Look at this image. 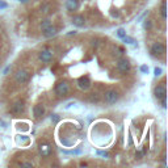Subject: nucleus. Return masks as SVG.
Masks as SVG:
<instances>
[{"instance_id": "23", "label": "nucleus", "mask_w": 168, "mask_h": 168, "mask_svg": "<svg viewBox=\"0 0 168 168\" xmlns=\"http://www.w3.org/2000/svg\"><path fill=\"white\" fill-rule=\"evenodd\" d=\"M7 7H8L7 3L3 1V0H0V9H4V8H7Z\"/></svg>"}, {"instance_id": "15", "label": "nucleus", "mask_w": 168, "mask_h": 168, "mask_svg": "<svg viewBox=\"0 0 168 168\" xmlns=\"http://www.w3.org/2000/svg\"><path fill=\"white\" fill-rule=\"evenodd\" d=\"M160 15H162V17H163V20L166 21V19H167V3H166V0H163V1H162Z\"/></svg>"}, {"instance_id": "16", "label": "nucleus", "mask_w": 168, "mask_h": 168, "mask_svg": "<svg viewBox=\"0 0 168 168\" xmlns=\"http://www.w3.org/2000/svg\"><path fill=\"white\" fill-rule=\"evenodd\" d=\"M100 101H101V97L99 93H92L89 97V103H92V104H99Z\"/></svg>"}, {"instance_id": "9", "label": "nucleus", "mask_w": 168, "mask_h": 168, "mask_svg": "<svg viewBox=\"0 0 168 168\" xmlns=\"http://www.w3.org/2000/svg\"><path fill=\"white\" fill-rule=\"evenodd\" d=\"M78 87H79L80 89H83V91H87V89H89V87H91V80H89L88 78H82V79L78 80Z\"/></svg>"}, {"instance_id": "28", "label": "nucleus", "mask_w": 168, "mask_h": 168, "mask_svg": "<svg viewBox=\"0 0 168 168\" xmlns=\"http://www.w3.org/2000/svg\"><path fill=\"white\" fill-rule=\"evenodd\" d=\"M97 154H99V155H103V156H108V152H105V151H97Z\"/></svg>"}, {"instance_id": "11", "label": "nucleus", "mask_w": 168, "mask_h": 168, "mask_svg": "<svg viewBox=\"0 0 168 168\" xmlns=\"http://www.w3.org/2000/svg\"><path fill=\"white\" fill-rule=\"evenodd\" d=\"M57 33H58V29H57V28H54V26H51V25H50L47 29L43 30V36H45L46 38L54 37V36H57Z\"/></svg>"}, {"instance_id": "18", "label": "nucleus", "mask_w": 168, "mask_h": 168, "mask_svg": "<svg viewBox=\"0 0 168 168\" xmlns=\"http://www.w3.org/2000/svg\"><path fill=\"white\" fill-rule=\"evenodd\" d=\"M152 26H154V25H152V21H151V20H145V22H143V28L147 30V32H148V30L152 29Z\"/></svg>"}, {"instance_id": "14", "label": "nucleus", "mask_w": 168, "mask_h": 168, "mask_svg": "<svg viewBox=\"0 0 168 168\" xmlns=\"http://www.w3.org/2000/svg\"><path fill=\"white\" fill-rule=\"evenodd\" d=\"M72 24H74L75 26H78V28L84 26V17L83 16H80V15L74 16V19H72Z\"/></svg>"}, {"instance_id": "25", "label": "nucleus", "mask_w": 168, "mask_h": 168, "mask_svg": "<svg viewBox=\"0 0 168 168\" xmlns=\"http://www.w3.org/2000/svg\"><path fill=\"white\" fill-rule=\"evenodd\" d=\"M92 46H93L95 47V49H97V47H99L100 46V41H93V42H92Z\"/></svg>"}, {"instance_id": "21", "label": "nucleus", "mask_w": 168, "mask_h": 168, "mask_svg": "<svg viewBox=\"0 0 168 168\" xmlns=\"http://www.w3.org/2000/svg\"><path fill=\"white\" fill-rule=\"evenodd\" d=\"M122 40H124L126 43H130V45H134L135 43V41H134V38H131V37H127V36H125L124 38H122Z\"/></svg>"}, {"instance_id": "8", "label": "nucleus", "mask_w": 168, "mask_h": 168, "mask_svg": "<svg viewBox=\"0 0 168 168\" xmlns=\"http://www.w3.org/2000/svg\"><path fill=\"white\" fill-rule=\"evenodd\" d=\"M38 58H40V61L42 63H49L53 59V54L50 50H42V51H40V54H38Z\"/></svg>"}, {"instance_id": "6", "label": "nucleus", "mask_w": 168, "mask_h": 168, "mask_svg": "<svg viewBox=\"0 0 168 168\" xmlns=\"http://www.w3.org/2000/svg\"><path fill=\"white\" fill-rule=\"evenodd\" d=\"M130 61L126 59V58H121V59H118V62H117V70L121 72H127L130 71Z\"/></svg>"}, {"instance_id": "19", "label": "nucleus", "mask_w": 168, "mask_h": 168, "mask_svg": "<svg viewBox=\"0 0 168 168\" xmlns=\"http://www.w3.org/2000/svg\"><path fill=\"white\" fill-rule=\"evenodd\" d=\"M42 12L43 13H50V9H51V5H50V3H45L43 5H42Z\"/></svg>"}, {"instance_id": "7", "label": "nucleus", "mask_w": 168, "mask_h": 168, "mask_svg": "<svg viewBox=\"0 0 168 168\" xmlns=\"http://www.w3.org/2000/svg\"><path fill=\"white\" fill-rule=\"evenodd\" d=\"M9 112L12 114H21L22 112H24V103L22 101H16V103H13L12 105H11V108H9Z\"/></svg>"}, {"instance_id": "27", "label": "nucleus", "mask_w": 168, "mask_h": 168, "mask_svg": "<svg viewBox=\"0 0 168 168\" xmlns=\"http://www.w3.org/2000/svg\"><path fill=\"white\" fill-rule=\"evenodd\" d=\"M141 71H142V72H145V74H146V72L148 71V68H147V66H146V64H143V66H141Z\"/></svg>"}, {"instance_id": "12", "label": "nucleus", "mask_w": 168, "mask_h": 168, "mask_svg": "<svg viewBox=\"0 0 168 168\" xmlns=\"http://www.w3.org/2000/svg\"><path fill=\"white\" fill-rule=\"evenodd\" d=\"M66 8L68 11H76L79 8V0H67Z\"/></svg>"}, {"instance_id": "17", "label": "nucleus", "mask_w": 168, "mask_h": 168, "mask_svg": "<svg viewBox=\"0 0 168 168\" xmlns=\"http://www.w3.org/2000/svg\"><path fill=\"white\" fill-rule=\"evenodd\" d=\"M51 25V21L49 20V19H45V20H42L41 21V25H40V28H41V30L43 32L45 29H47V28Z\"/></svg>"}, {"instance_id": "26", "label": "nucleus", "mask_w": 168, "mask_h": 168, "mask_svg": "<svg viewBox=\"0 0 168 168\" xmlns=\"http://www.w3.org/2000/svg\"><path fill=\"white\" fill-rule=\"evenodd\" d=\"M154 71H155V75H156V76H159V75L162 74V68H159V67H156Z\"/></svg>"}, {"instance_id": "24", "label": "nucleus", "mask_w": 168, "mask_h": 168, "mask_svg": "<svg viewBox=\"0 0 168 168\" xmlns=\"http://www.w3.org/2000/svg\"><path fill=\"white\" fill-rule=\"evenodd\" d=\"M51 121L53 122H58V121H59V117H58L57 114H53V116H51Z\"/></svg>"}, {"instance_id": "20", "label": "nucleus", "mask_w": 168, "mask_h": 168, "mask_svg": "<svg viewBox=\"0 0 168 168\" xmlns=\"http://www.w3.org/2000/svg\"><path fill=\"white\" fill-rule=\"evenodd\" d=\"M125 36H126L125 29H122V28H121V29H118V30H117V37H118V38H124Z\"/></svg>"}, {"instance_id": "13", "label": "nucleus", "mask_w": 168, "mask_h": 168, "mask_svg": "<svg viewBox=\"0 0 168 168\" xmlns=\"http://www.w3.org/2000/svg\"><path fill=\"white\" fill-rule=\"evenodd\" d=\"M40 152L42 156H49L51 155V147L49 145H41L40 146Z\"/></svg>"}, {"instance_id": "10", "label": "nucleus", "mask_w": 168, "mask_h": 168, "mask_svg": "<svg viewBox=\"0 0 168 168\" xmlns=\"http://www.w3.org/2000/svg\"><path fill=\"white\" fill-rule=\"evenodd\" d=\"M45 114V108L42 105H34V108H33V116L36 117V118H41V117H43Z\"/></svg>"}, {"instance_id": "5", "label": "nucleus", "mask_w": 168, "mask_h": 168, "mask_svg": "<svg viewBox=\"0 0 168 168\" xmlns=\"http://www.w3.org/2000/svg\"><path fill=\"white\" fill-rule=\"evenodd\" d=\"M68 92H70V87L66 82H61L55 85V93L58 96H66V95H68Z\"/></svg>"}, {"instance_id": "3", "label": "nucleus", "mask_w": 168, "mask_h": 168, "mask_svg": "<svg viewBox=\"0 0 168 168\" xmlns=\"http://www.w3.org/2000/svg\"><path fill=\"white\" fill-rule=\"evenodd\" d=\"M29 79H30V74L26 70H19L15 74V80L17 84H25L29 82Z\"/></svg>"}, {"instance_id": "2", "label": "nucleus", "mask_w": 168, "mask_h": 168, "mask_svg": "<svg viewBox=\"0 0 168 168\" xmlns=\"http://www.w3.org/2000/svg\"><path fill=\"white\" fill-rule=\"evenodd\" d=\"M166 51H167V49L163 42H155L150 49V53L152 57H163L166 54Z\"/></svg>"}, {"instance_id": "22", "label": "nucleus", "mask_w": 168, "mask_h": 168, "mask_svg": "<svg viewBox=\"0 0 168 168\" xmlns=\"http://www.w3.org/2000/svg\"><path fill=\"white\" fill-rule=\"evenodd\" d=\"M20 141L22 142V143H29V142H30V138H29V137H21V139H20Z\"/></svg>"}, {"instance_id": "1", "label": "nucleus", "mask_w": 168, "mask_h": 168, "mask_svg": "<svg viewBox=\"0 0 168 168\" xmlns=\"http://www.w3.org/2000/svg\"><path fill=\"white\" fill-rule=\"evenodd\" d=\"M120 99V95L118 92L116 91V89H108V91L104 92V95H103V100H104L105 104H116L117 101H118Z\"/></svg>"}, {"instance_id": "4", "label": "nucleus", "mask_w": 168, "mask_h": 168, "mask_svg": "<svg viewBox=\"0 0 168 168\" xmlns=\"http://www.w3.org/2000/svg\"><path fill=\"white\" fill-rule=\"evenodd\" d=\"M154 96L156 100H163L167 97V89L164 84H158V85L154 88Z\"/></svg>"}]
</instances>
